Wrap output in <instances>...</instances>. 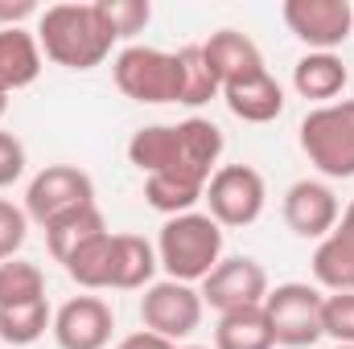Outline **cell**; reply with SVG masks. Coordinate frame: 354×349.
<instances>
[{"instance_id":"d6a6232c","label":"cell","mask_w":354,"mask_h":349,"mask_svg":"<svg viewBox=\"0 0 354 349\" xmlns=\"http://www.w3.org/2000/svg\"><path fill=\"white\" fill-rule=\"evenodd\" d=\"M8 115V94H0V119Z\"/></svg>"},{"instance_id":"9a60e30c","label":"cell","mask_w":354,"mask_h":349,"mask_svg":"<svg viewBox=\"0 0 354 349\" xmlns=\"http://www.w3.org/2000/svg\"><path fill=\"white\" fill-rule=\"evenodd\" d=\"M128 161L145 177H181V148H177V123H149L128 140ZM198 185V181H194Z\"/></svg>"},{"instance_id":"cb8c5ba5","label":"cell","mask_w":354,"mask_h":349,"mask_svg":"<svg viewBox=\"0 0 354 349\" xmlns=\"http://www.w3.org/2000/svg\"><path fill=\"white\" fill-rule=\"evenodd\" d=\"M202 193H206V185H194V181H185V177H145V201L157 210V214H165V218H177V214H189L198 201H202Z\"/></svg>"},{"instance_id":"2e32d148","label":"cell","mask_w":354,"mask_h":349,"mask_svg":"<svg viewBox=\"0 0 354 349\" xmlns=\"http://www.w3.org/2000/svg\"><path fill=\"white\" fill-rule=\"evenodd\" d=\"M41 74V46L37 33L25 29H0V94L25 90Z\"/></svg>"},{"instance_id":"277c9868","label":"cell","mask_w":354,"mask_h":349,"mask_svg":"<svg viewBox=\"0 0 354 349\" xmlns=\"http://www.w3.org/2000/svg\"><path fill=\"white\" fill-rule=\"evenodd\" d=\"M322 304H326V292L322 288H309V283H280V288H268L264 296V317L268 329H272V341L288 349H305L313 341H322Z\"/></svg>"},{"instance_id":"7a4b0ae2","label":"cell","mask_w":354,"mask_h":349,"mask_svg":"<svg viewBox=\"0 0 354 349\" xmlns=\"http://www.w3.org/2000/svg\"><path fill=\"white\" fill-rule=\"evenodd\" d=\"M157 263L177 283H202L223 263V226L198 210L165 218L157 239Z\"/></svg>"},{"instance_id":"e575fe53","label":"cell","mask_w":354,"mask_h":349,"mask_svg":"<svg viewBox=\"0 0 354 349\" xmlns=\"http://www.w3.org/2000/svg\"><path fill=\"white\" fill-rule=\"evenodd\" d=\"M334 349H354V346H334Z\"/></svg>"},{"instance_id":"ffe728a7","label":"cell","mask_w":354,"mask_h":349,"mask_svg":"<svg viewBox=\"0 0 354 349\" xmlns=\"http://www.w3.org/2000/svg\"><path fill=\"white\" fill-rule=\"evenodd\" d=\"M41 230H46V247H50V255H54L58 263H66L79 247H87L91 239L107 235V222H103L99 206H83V210H71V214L54 218V222L41 226Z\"/></svg>"},{"instance_id":"836d02e7","label":"cell","mask_w":354,"mask_h":349,"mask_svg":"<svg viewBox=\"0 0 354 349\" xmlns=\"http://www.w3.org/2000/svg\"><path fill=\"white\" fill-rule=\"evenodd\" d=\"M185 349H210V346H185Z\"/></svg>"},{"instance_id":"5bb4252c","label":"cell","mask_w":354,"mask_h":349,"mask_svg":"<svg viewBox=\"0 0 354 349\" xmlns=\"http://www.w3.org/2000/svg\"><path fill=\"white\" fill-rule=\"evenodd\" d=\"M313 279L330 292H354V197L313 251Z\"/></svg>"},{"instance_id":"83f0119b","label":"cell","mask_w":354,"mask_h":349,"mask_svg":"<svg viewBox=\"0 0 354 349\" xmlns=\"http://www.w3.org/2000/svg\"><path fill=\"white\" fill-rule=\"evenodd\" d=\"M322 333L338 346H354V292H330L322 304Z\"/></svg>"},{"instance_id":"30bf717a","label":"cell","mask_w":354,"mask_h":349,"mask_svg":"<svg viewBox=\"0 0 354 349\" xmlns=\"http://www.w3.org/2000/svg\"><path fill=\"white\" fill-rule=\"evenodd\" d=\"M268 296V271L252 255H231L202 279V304H210L218 317L235 308H256Z\"/></svg>"},{"instance_id":"1f68e13d","label":"cell","mask_w":354,"mask_h":349,"mask_svg":"<svg viewBox=\"0 0 354 349\" xmlns=\"http://www.w3.org/2000/svg\"><path fill=\"white\" fill-rule=\"evenodd\" d=\"M115 349H177V346L165 341V337H157V333H149V329H140V333H128Z\"/></svg>"},{"instance_id":"7c38bea8","label":"cell","mask_w":354,"mask_h":349,"mask_svg":"<svg viewBox=\"0 0 354 349\" xmlns=\"http://www.w3.org/2000/svg\"><path fill=\"white\" fill-rule=\"evenodd\" d=\"M342 218V206L326 181H297L284 193V222L301 239H326Z\"/></svg>"},{"instance_id":"ba28073f","label":"cell","mask_w":354,"mask_h":349,"mask_svg":"<svg viewBox=\"0 0 354 349\" xmlns=\"http://www.w3.org/2000/svg\"><path fill=\"white\" fill-rule=\"evenodd\" d=\"M95 206V181L79 165H46L25 189V214L37 226H50L54 218Z\"/></svg>"},{"instance_id":"e0dca14e","label":"cell","mask_w":354,"mask_h":349,"mask_svg":"<svg viewBox=\"0 0 354 349\" xmlns=\"http://www.w3.org/2000/svg\"><path fill=\"white\" fill-rule=\"evenodd\" d=\"M223 99H227L231 115L243 119V123H272L284 111V87L268 70L256 74V79H243V83L223 87Z\"/></svg>"},{"instance_id":"3957f363","label":"cell","mask_w":354,"mask_h":349,"mask_svg":"<svg viewBox=\"0 0 354 349\" xmlns=\"http://www.w3.org/2000/svg\"><path fill=\"white\" fill-rule=\"evenodd\" d=\"M301 148L317 173L338 181L354 177V99L313 107L301 119Z\"/></svg>"},{"instance_id":"52a82bcc","label":"cell","mask_w":354,"mask_h":349,"mask_svg":"<svg viewBox=\"0 0 354 349\" xmlns=\"http://www.w3.org/2000/svg\"><path fill=\"white\" fill-rule=\"evenodd\" d=\"M202 292L194 283H177V279H161V283H149L145 296H140V321L149 333L165 337V341H181L189 337L198 325H202Z\"/></svg>"},{"instance_id":"603a6c76","label":"cell","mask_w":354,"mask_h":349,"mask_svg":"<svg viewBox=\"0 0 354 349\" xmlns=\"http://www.w3.org/2000/svg\"><path fill=\"white\" fill-rule=\"evenodd\" d=\"M62 267H66V275H71L79 288H87V292L111 288V230L99 235V239H91L87 247H79Z\"/></svg>"},{"instance_id":"d6986e66","label":"cell","mask_w":354,"mask_h":349,"mask_svg":"<svg viewBox=\"0 0 354 349\" xmlns=\"http://www.w3.org/2000/svg\"><path fill=\"white\" fill-rule=\"evenodd\" d=\"M351 83V70L338 54H305L297 66H292V87L301 99H313V103H334Z\"/></svg>"},{"instance_id":"5b68a950","label":"cell","mask_w":354,"mask_h":349,"mask_svg":"<svg viewBox=\"0 0 354 349\" xmlns=\"http://www.w3.org/2000/svg\"><path fill=\"white\" fill-rule=\"evenodd\" d=\"M115 87L136 103H177L181 99V66L177 54L153 46H128L111 62Z\"/></svg>"},{"instance_id":"4dcf8cb0","label":"cell","mask_w":354,"mask_h":349,"mask_svg":"<svg viewBox=\"0 0 354 349\" xmlns=\"http://www.w3.org/2000/svg\"><path fill=\"white\" fill-rule=\"evenodd\" d=\"M25 17H41L33 0H12V4H8V0H0V21H4V29H21V21H25Z\"/></svg>"},{"instance_id":"f1b7e54d","label":"cell","mask_w":354,"mask_h":349,"mask_svg":"<svg viewBox=\"0 0 354 349\" xmlns=\"http://www.w3.org/2000/svg\"><path fill=\"white\" fill-rule=\"evenodd\" d=\"M25 235H29V214L8 197H0V263L17 259V251L25 247Z\"/></svg>"},{"instance_id":"9c48e42d","label":"cell","mask_w":354,"mask_h":349,"mask_svg":"<svg viewBox=\"0 0 354 349\" xmlns=\"http://www.w3.org/2000/svg\"><path fill=\"white\" fill-rule=\"evenodd\" d=\"M280 17L292 37L309 46V54H334V46L354 37L351 0H284Z\"/></svg>"},{"instance_id":"4fadbf2b","label":"cell","mask_w":354,"mask_h":349,"mask_svg":"<svg viewBox=\"0 0 354 349\" xmlns=\"http://www.w3.org/2000/svg\"><path fill=\"white\" fill-rule=\"evenodd\" d=\"M202 54H206V62H210V70H214V79H218L223 87L243 83V79H256V74L268 70L260 46H256L248 33H239V29H218V33H210V41H202Z\"/></svg>"},{"instance_id":"f546056e","label":"cell","mask_w":354,"mask_h":349,"mask_svg":"<svg viewBox=\"0 0 354 349\" xmlns=\"http://www.w3.org/2000/svg\"><path fill=\"white\" fill-rule=\"evenodd\" d=\"M25 177V144L12 132H0V189L17 185Z\"/></svg>"},{"instance_id":"ac0fdd59","label":"cell","mask_w":354,"mask_h":349,"mask_svg":"<svg viewBox=\"0 0 354 349\" xmlns=\"http://www.w3.org/2000/svg\"><path fill=\"white\" fill-rule=\"evenodd\" d=\"M157 247L140 235H111V288L136 292L149 288L157 275Z\"/></svg>"},{"instance_id":"7402d4cb","label":"cell","mask_w":354,"mask_h":349,"mask_svg":"<svg viewBox=\"0 0 354 349\" xmlns=\"http://www.w3.org/2000/svg\"><path fill=\"white\" fill-rule=\"evenodd\" d=\"M46 329H54V312L46 300L0 308V341L4 346H33L46 337Z\"/></svg>"},{"instance_id":"8992f818","label":"cell","mask_w":354,"mask_h":349,"mask_svg":"<svg viewBox=\"0 0 354 349\" xmlns=\"http://www.w3.org/2000/svg\"><path fill=\"white\" fill-rule=\"evenodd\" d=\"M202 201L210 206V218L218 226L239 230V226H252L264 214L268 185L252 165H223V169H214V177L206 181Z\"/></svg>"},{"instance_id":"8fae6325","label":"cell","mask_w":354,"mask_h":349,"mask_svg":"<svg viewBox=\"0 0 354 349\" xmlns=\"http://www.w3.org/2000/svg\"><path fill=\"white\" fill-rule=\"evenodd\" d=\"M115 329L111 304L103 296H75L54 312V341L58 349H107Z\"/></svg>"},{"instance_id":"6da1fadb","label":"cell","mask_w":354,"mask_h":349,"mask_svg":"<svg viewBox=\"0 0 354 349\" xmlns=\"http://www.w3.org/2000/svg\"><path fill=\"white\" fill-rule=\"evenodd\" d=\"M37 46L50 62L66 70H95L111 46L115 33L99 12V0L91 4H50L37 17Z\"/></svg>"},{"instance_id":"d4e9b609","label":"cell","mask_w":354,"mask_h":349,"mask_svg":"<svg viewBox=\"0 0 354 349\" xmlns=\"http://www.w3.org/2000/svg\"><path fill=\"white\" fill-rule=\"evenodd\" d=\"M177 66H181V99H177V103H185V107H202V103H210L214 94H223V83L214 79V70H210L202 46H185V50H177Z\"/></svg>"},{"instance_id":"44dd1931","label":"cell","mask_w":354,"mask_h":349,"mask_svg":"<svg viewBox=\"0 0 354 349\" xmlns=\"http://www.w3.org/2000/svg\"><path fill=\"white\" fill-rule=\"evenodd\" d=\"M272 329H268L264 304L256 308H235L218 317L214 329V349H272Z\"/></svg>"},{"instance_id":"484cf974","label":"cell","mask_w":354,"mask_h":349,"mask_svg":"<svg viewBox=\"0 0 354 349\" xmlns=\"http://www.w3.org/2000/svg\"><path fill=\"white\" fill-rule=\"evenodd\" d=\"M33 300H46V275H41V267L29 259L0 263V308L33 304Z\"/></svg>"},{"instance_id":"4316f807","label":"cell","mask_w":354,"mask_h":349,"mask_svg":"<svg viewBox=\"0 0 354 349\" xmlns=\"http://www.w3.org/2000/svg\"><path fill=\"white\" fill-rule=\"evenodd\" d=\"M99 12L111 25L115 41L132 37V33H145V25L153 21V4L149 0H99Z\"/></svg>"}]
</instances>
